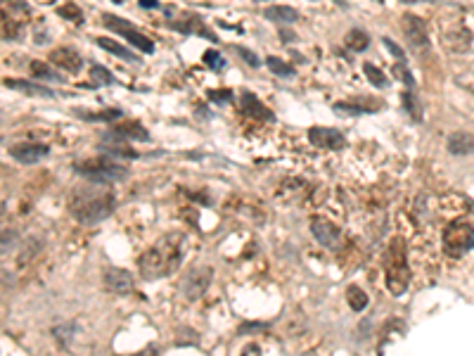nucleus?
Segmentation results:
<instances>
[{
	"mask_svg": "<svg viewBox=\"0 0 474 356\" xmlns=\"http://www.w3.org/2000/svg\"><path fill=\"white\" fill-rule=\"evenodd\" d=\"M171 29H178V31H183V34H195V36H202V39H207V41H216V34H211L207 24H204V22L199 20V17H195V15L183 17V20L176 22V24L171 22Z\"/></svg>",
	"mask_w": 474,
	"mask_h": 356,
	"instance_id": "16",
	"label": "nucleus"
},
{
	"mask_svg": "<svg viewBox=\"0 0 474 356\" xmlns=\"http://www.w3.org/2000/svg\"><path fill=\"white\" fill-rule=\"evenodd\" d=\"M403 105H405V112H410L415 121H420V119H422V110H420V103H417L415 95H413V91L403 93Z\"/></svg>",
	"mask_w": 474,
	"mask_h": 356,
	"instance_id": "34",
	"label": "nucleus"
},
{
	"mask_svg": "<svg viewBox=\"0 0 474 356\" xmlns=\"http://www.w3.org/2000/svg\"><path fill=\"white\" fill-rule=\"evenodd\" d=\"M180 257H183V235L168 233L164 237H159L147 252H142L138 268L142 278L157 280V278L171 276L180 264Z\"/></svg>",
	"mask_w": 474,
	"mask_h": 356,
	"instance_id": "1",
	"label": "nucleus"
},
{
	"mask_svg": "<svg viewBox=\"0 0 474 356\" xmlns=\"http://www.w3.org/2000/svg\"><path fill=\"white\" fill-rule=\"evenodd\" d=\"M50 65H55L57 70H65L69 74H79L83 70V58L74 48H55L50 53Z\"/></svg>",
	"mask_w": 474,
	"mask_h": 356,
	"instance_id": "12",
	"label": "nucleus"
},
{
	"mask_svg": "<svg viewBox=\"0 0 474 356\" xmlns=\"http://www.w3.org/2000/svg\"><path fill=\"white\" fill-rule=\"evenodd\" d=\"M0 15L24 27L31 20V8L27 0H0Z\"/></svg>",
	"mask_w": 474,
	"mask_h": 356,
	"instance_id": "14",
	"label": "nucleus"
},
{
	"mask_svg": "<svg viewBox=\"0 0 474 356\" xmlns=\"http://www.w3.org/2000/svg\"><path fill=\"white\" fill-rule=\"evenodd\" d=\"M257 3H264V0H257Z\"/></svg>",
	"mask_w": 474,
	"mask_h": 356,
	"instance_id": "43",
	"label": "nucleus"
},
{
	"mask_svg": "<svg viewBox=\"0 0 474 356\" xmlns=\"http://www.w3.org/2000/svg\"><path fill=\"white\" fill-rule=\"evenodd\" d=\"M209 100H214L218 105H226L233 100V93L230 91H209Z\"/></svg>",
	"mask_w": 474,
	"mask_h": 356,
	"instance_id": "37",
	"label": "nucleus"
},
{
	"mask_svg": "<svg viewBox=\"0 0 474 356\" xmlns=\"http://www.w3.org/2000/svg\"><path fill=\"white\" fill-rule=\"evenodd\" d=\"M5 86H8V88H15V91H22V93H29V95H36V98H53L55 95L50 88H43L39 84H29V81H24V79H5Z\"/></svg>",
	"mask_w": 474,
	"mask_h": 356,
	"instance_id": "20",
	"label": "nucleus"
},
{
	"mask_svg": "<svg viewBox=\"0 0 474 356\" xmlns=\"http://www.w3.org/2000/svg\"><path fill=\"white\" fill-rule=\"evenodd\" d=\"M95 185L97 183L76 190L69 202L72 216L76 218L79 223H86V226H95V223L109 218L114 214V207H116L114 195H109V192H104V190H97Z\"/></svg>",
	"mask_w": 474,
	"mask_h": 356,
	"instance_id": "2",
	"label": "nucleus"
},
{
	"mask_svg": "<svg viewBox=\"0 0 474 356\" xmlns=\"http://www.w3.org/2000/svg\"><path fill=\"white\" fill-rule=\"evenodd\" d=\"M309 140L311 145L320 147V150H341L346 145V138L334 128L327 126H313L309 131Z\"/></svg>",
	"mask_w": 474,
	"mask_h": 356,
	"instance_id": "10",
	"label": "nucleus"
},
{
	"mask_svg": "<svg viewBox=\"0 0 474 356\" xmlns=\"http://www.w3.org/2000/svg\"><path fill=\"white\" fill-rule=\"evenodd\" d=\"M470 41H472V34L463 27L441 34V43H444V48H448L451 53H465V50L470 48Z\"/></svg>",
	"mask_w": 474,
	"mask_h": 356,
	"instance_id": "15",
	"label": "nucleus"
},
{
	"mask_svg": "<svg viewBox=\"0 0 474 356\" xmlns=\"http://www.w3.org/2000/svg\"><path fill=\"white\" fill-rule=\"evenodd\" d=\"M410 285V268L405 264L403 242L396 240L386 254V287L394 297H401Z\"/></svg>",
	"mask_w": 474,
	"mask_h": 356,
	"instance_id": "4",
	"label": "nucleus"
},
{
	"mask_svg": "<svg viewBox=\"0 0 474 356\" xmlns=\"http://www.w3.org/2000/svg\"><path fill=\"white\" fill-rule=\"evenodd\" d=\"M344 43H346V48L353 50V53H365L367 46H370V36H367L363 29H351L346 34Z\"/></svg>",
	"mask_w": 474,
	"mask_h": 356,
	"instance_id": "23",
	"label": "nucleus"
},
{
	"mask_svg": "<svg viewBox=\"0 0 474 356\" xmlns=\"http://www.w3.org/2000/svg\"><path fill=\"white\" fill-rule=\"evenodd\" d=\"M266 20H271V22H285V24H290V22H297V12L292 10V8H287V5H276V8H268L266 12Z\"/></svg>",
	"mask_w": 474,
	"mask_h": 356,
	"instance_id": "24",
	"label": "nucleus"
},
{
	"mask_svg": "<svg viewBox=\"0 0 474 356\" xmlns=\"http://www.w3.org/2000/svg\"><path fill=\"white\" fill-rule=\"evenodd\" d=\"M57 12H60V17H65V20H69V22H74V24H81V22H83V12H81L79 5H74V3L62 5V8H60Z\"/></svg>",
	"mask_w": 474,
	"mask_h": 356,
	"instance_id": "31",
	"label": "nucleus"
},
{
	"mask_svg": "<svg viewBox=\"0 0 474 356\" xmlns=\"http://www.w3.org/2000/svg\"><path fill=\"white\" fill-rule=\"evenodd\" d=\"M22 24H17V22H12V20H8V17H3L0 15V39H5V41H17L22 36Z\"/></svg>",
	"mask_w": 474,
	"mask_h": 356,
	"instance_id": "26",
	"label": "nucleus"
},
{
	"mask_svg": "<svg viewBox=\"0 0 474 356\" xmlns=\"http://www.w3.org/2000/svg\"><path fill=\"white\" fill-rule=\"evenodd\" d=\"M50 147L43 145V143H17V145L10 147V157L17 159L20 164H36L43 157H48Z\"/></svg>",
	"mask_w": 474,
	"mask_h": 356,
	"instance_id": "11",
	"label": "nucleus"
},
{
	"mask_svg": "<svg viewBox=\"0 0 474 356\" xmlns=\"http://www.w3.org/2000/svg\"><path fill=\"white\" fill-rule=\"evenodd\" d=\"M266 67L276 74V77H292V74H294V67L287 65V62H283L280 58H273V55L266 58Z\"/></svg>",
	"mask_w": 474,
	"mask_h": 356,
	"instance_id": "29",
	"label": "nucleus"
},
{
	"mask_svg": "<svg viewBox=\"0 0 474 356\" xmlns=\"http://www.w3.org/2000/svg\"><path fill=\"white\" fill-rule=\"evenodd\" d=\"M242 110H245V114L254 117V119H273V112L264 107V103L252 95V93H245L242 95Z\"/></svg>",
	"mask_w": 474,
	"mask_h": 356,
	"instance_id": "21",
	"label": "nucleus"
},
{
	"mask_svg": "<svg viewBox=\"0 0 474 356\" xmlns=\"http://www.w3.org/2000/svg\"><path fill=\"white\" fill-rule=\"evenodd\" d=\"M111 133L118 136L123 140H147L149 133L140 126L138 121H126V124H118V126L111 128Z\"/></svg>",
	"mask_w": 474,
	"mask_h": 356,
	"instance_id": "19",
	"label": "nucleus"
},
{
	"mask_svg": "<svg viewBox=\"0 0 474 356\" xmlns=\"http://www.w3.org/2000/svg\"><path fill=\"white\" fill-rule=\"evenodd\" d=\"M102 22H104V27H107L109 31H116L118 36H123V39H126L133 48H138V50H142V53H147V55L154 53L152 39H147V36L142 34L138 27H133L130 22L118 20V17H114V15H104Z\"/></svg>",
	"mask_w": 474,
	"mask_h": 356,
	"instance_id": "6",
	"label": "nucleus"
},
{
	"mask_svg": "<svg viewBox=\"0 0 474 356\" xmlns=\"http://www.w3.org/2000/svg\"><path fill=\"white\" fill-rule=\"evenodd\" d=\"M111 136H114V133H111ZM114 138H118V136H114ZM100 147H102V152L107 154V157H118V159H123V157H126V159H135V157H138V152H135V150L130 147V145H126V140H123V138L111 140L109 136H107V140H104Z\"/></svg>",
	"mask_w": 474,
	"mask_h": 356,
	"instance_id": "17",
	"label": "nucleus"
},
{
	"mask_svg": "<svg viewBox=\"0 0 474 356\" xmlns=\"http://www.w3.org/2000/svg\"><path fill=\"white\" fill-rule=\"evenodd\" d=\"M448 152L458 154V157H463V154H472L474 152V136L465 133V131L451 133L448 136Z\"/></svg>",
	"mask_w": 474,
	"mask_h": 356,
	"instance_id": "18",
	"label": "nucleus"
},
{
	"mask_svg": "<svg viewBox=\"0 0 474 356\" xmlns=\"http://www.w3.org/2000/svg\"><path fill=\"white\" fill-rule=\"evenodd\" d=\"M311 233H313V237L325 249H339L344 245L341 230L337 228L332 221H327V218H313V221H311Z\"/></svg>",
	"mask_w": 474,
	"mask_h": 356,
	"instance_id": "9",
	"label": "nucleus"
},
{
	"mask_svg": "<svg viewBox=\"0 0 474 356\" xmlns=\"http://www.w3.org/2000/svg\"><path fill=\"white\" fill-rule=\"evenodd\" d=\"M360 103H365V105H382L379 100H360ZM334 112H339V114H363V112H377V110L375 107H358L356 103H337Z\"/></svg>",
	"mask_w": 474,
	"mask_h": 356,
	"instance_id": "25",
	"label": "nucleus"
},
{
	"mask_svg": "<svg viewBox=\"0 0 474 356\" xmlns=\"http://www.w3.org/2000/svg\"><path fill=\"white\" fill-rule=\"evenodd\" d=\"M102 283L114 295H128L133 290V276L128 271H123V268H107L102 273Z\"/></svg>",
	"mask_w": 474,
	"mask_h": 356,
	"instance_id": "13",
	"label": "nucleus"
},
{
	"mask_svg": "<svg viewBox=\"0 0 474 356\" xmlns=\"http://www.w3.org/2000/svg\"><path fill=\"white\" fill-rule=\"evenodd\" d=\"M444 249L448 257L460 259L470 249H474V228L467 221H453L444 230Z\"/></svg>",
	"mask_w": 474,
	"mask_h": 356,
	"instance_id": "5",
	"label": "nucleus"
},
{
	"mask_svg": "<svg viewBox=\"0 0 474 356\" xmlns=\"http://www.w3.org/2000/svg\"><path fill=\"white\" fill-rule=\"evenodd\" d=\"M76 173H81L86 180L97 185L104 183H116V180H123L128 176V169L116 164L111 157H93L86 161H76Z\"/></svg>",
	"mask_w": 474,
	"mask_h": 356,
	"instance_id": "3",
	"label": "nucleus"
},
{
	"mask_svg": "<svg viewBox=\"0 0 474 356\" xmlns=\"http://www.w3.org/2000/svg\"><path fill=\"white\" fill-rule=\"evenodd\" d=\"M97 46L102 48V50H107V53H111V55H116V58H121V60H126V62H138V55H133V53H128L126 48L121 46V43H116L114 39H97Z\"/></svg>",
	"mask_w": 474,
	"mask_h": 356,
	"instance_id": "22",
	"label": "nucleus"
},
{
	"mask_svg": "<svg viewBox=\"0 0 474 356\" xmlns=\"http://www.w3.org/2000/svg\"><path fill=\"white\" fill-rule=\"evenodd\" d=\"M15 242H17V233H15V230H0V254L15 247Z\"/></svg>",
	"mask_w": 474,
	"mask_h": 356,
	"instance_id": "36",
	"label": "nucleus"
},
{
	"mask_svg": "<svg viewBox=\"0 0 474 356\" xmlns=\"http://www.w3.org/2000/svg\"><path fill=\"white\" fill-rule=\"evenodd\" d=\"M204 62H207L211 70H216V72H221L223 67H226V60L218 55V50H207V53H204Z\"/></svg>",
	"mask_w": 474,
	"mask_h": 356,
	"instance_id": "35",
	"label": "nucleus"
},
{
	"mask_svg": "<svg viewBox=\"0 0 474 356\" xmlns=\"http://www.w3.org/2000/svg\"><path fill=\"white\" fill-rule=\"evenodd\" d=\"M384 46L389 48V53L394 55V58H396L398 62H403V60H405V53L401 50V46H396V43L391 41V39H384Z\"/></svg>",
	"mask_w": 474,
	"mask_h": 356,
	"instance_id": "38",
	"label": "nucleus"
},
{
	"mask_svg": "<svg viewBox=\"0 0 474 356\" xmlns=\"http://www.w3.org/2000/svg\"><path fill=\"white\" fill-rule=\"evenodd\" d=\"M346 297H348V304H351L353 311H363L367 307V295L363 290H360L358 285H351L346 290Z\"/></svg>",
	"mask_w": 474,
	"mask_h": 356,
	"instance_id": "28",
	"label": "nucleus"
},
{
	"mask_svg": "<svg viewBox=\"0 0 474 356\" xmlns=\"http://www.w3.org/2000/svg\"><path fill=\"white\" fill-rule=\"evenodd\" d=\"M363 72H365V77H367V81H370L375 88H384L386 86V74L379 70V67H375V65H363Z\"/></svg>",
	"mask_w": 474,
	"mask_h": 356,
	"instance_id": "30",
	"label": "nucleus"
},
{
	"mask_svg": "<svg viewBox=\"0 0 474 356\" xmlns=\"http://www.w3.org/2000/svg\"><path fill=\"white\" fill-rule=\"evenodd\" d=\"M405 5H415V3H432V0H401Z\"/></svg>",
	"mask_w": 474,
	"mask_h": 356,
	"instance_id": "41",
	"label": "nucleus"
},
{
	"mask_svg": "<svg viewBox=\"0 0 474 356\" xmlns=\"http://www.w3.org/2000/svg\"><path fill=\"white\" fill-rule=\"evenodd\" d=\"M391 74L398 79V81H403L408 88H415V79H413V74L408 72V67L403 65V62H398V65H394L391 67Z\"/></svg>",
	"mask_w": 474,
	"mask_h": 356,
	"instance_id": "33",
	"label": "nucleus"
},
{
	"mask_svg": "<svg viewBox=\"0 0 474 356\" xmlns=\"http://www.w3.org/2000/svg\"><path fill=\"white\" fill-rule=\"evenodd\" d=\"M0 211H3V207H0Z\"/></svg>",
	"mask_w": 474,
	"mask_h": 356,
	"instance_id": "44",
	"label": "nucleus"
},
{
	"mask_svg": "<svg viewBox=\"0 0 474 356\" xmlns=\"http://www.w3.org/2000/svg\"><path fill=\"white\" fill-rule=\"evenodd\" d=\"M29 72L34 74V77L39 79H48V81H62L60 74H55L53 70L48 67V62H41V60H31L29 62Z\"/></svg>",
	"mask_w": 474,
	"mask_h": 356,
	"instance_id": "27",
	"label": "nucleus"
},
{
	"mask_svg": "<svg viewBox=\"0 0 474 356\" xmlns=\"http://www.w3.org/2000/svg\"><path fill=\"white\" fill-rule=\"evenodd\" d=\"M36 3H41V5H53L55 0H36Z\"/></svg>",
	"mask_w": 474,
	"mask_h": 356,
	"instance_id": "42",
	"label": "nucleus"
},
{
	"mask_svg": "<svg viewBox=\"0 0 474 356\" xmlns=\"http://www.w3.org/2000/svg\"><path fill=\"white\" fill-rule=\"evenodd\" d=\"M90 79H93V86H104V84H114V77L104 70V67L95 65L90 70Z\"/></svg>",
	"mask_w": 474,
	"mask_h": 356,
	"instance_id": "32",
	"label": "nucleus"
},
{
	"mask_svg": "<svg viewBox=\"0 0 474 356\" xmlns=\"http://www.w3.org/2000/svg\"><path fill=\"white\" fill-rule=\"evenodd\" d=\"M401 27H403L405 39H408V43H410V46H413L415 50H425V48H429V27H427V22L422 20V17L403 15Z\"/></svg>",
	"mask_w": 474,
	"mask_h": 356,
	"instance_id": "8",
	"label": "nucleus"
},
{
	"mask_svg": "<svg viewBox=\"0 0 474 356\" xmlns=\"http://www.w3.org/2000/svg\"><path fill=\"white\" fill-rule=\"evenodd\" d=\"M140 5H142V8H159L157 0H140Z\"/></svg>",
	"mask_w": 474,
	"mask_h": 356,
	"instance_id": "40",
	"label": "nucleus"
},
{
	"mask_svg": "<svg viewBox=\"0 0 474 356\" xmlns=\"http://www.w3.org/2000/svg\"><path fill=\"white\" fill-rule=\"evenodd\" d=\"M211 278H214V271H211L209 266H192L183 276L180 292H183V297L188 299V302H197L211 285Z\"/></svg>",
	"mask_w": 474,
	"mask_h": 356,
	"instance_id": "7",
	"label": "nucleus"
},
{
	"mask_svg": "<svg viewBox=\"0 0 474 356\" xmlns=\"http://www.w3.org/2000/svg\"><path fill=\"white\" fill-rule=\"evenodd\" d=\"M237 53H240L242 58H245V60L249 62V65L254 67V70H257V67H259V62H261V60H259V58H257V55H254V53H249L247 48H237Z\"/></svg>",
	"mask_w": 474,
	"mask_h": 356,
	"instance_id": "39",
	"label": "nucleus"
}]
</instances>
